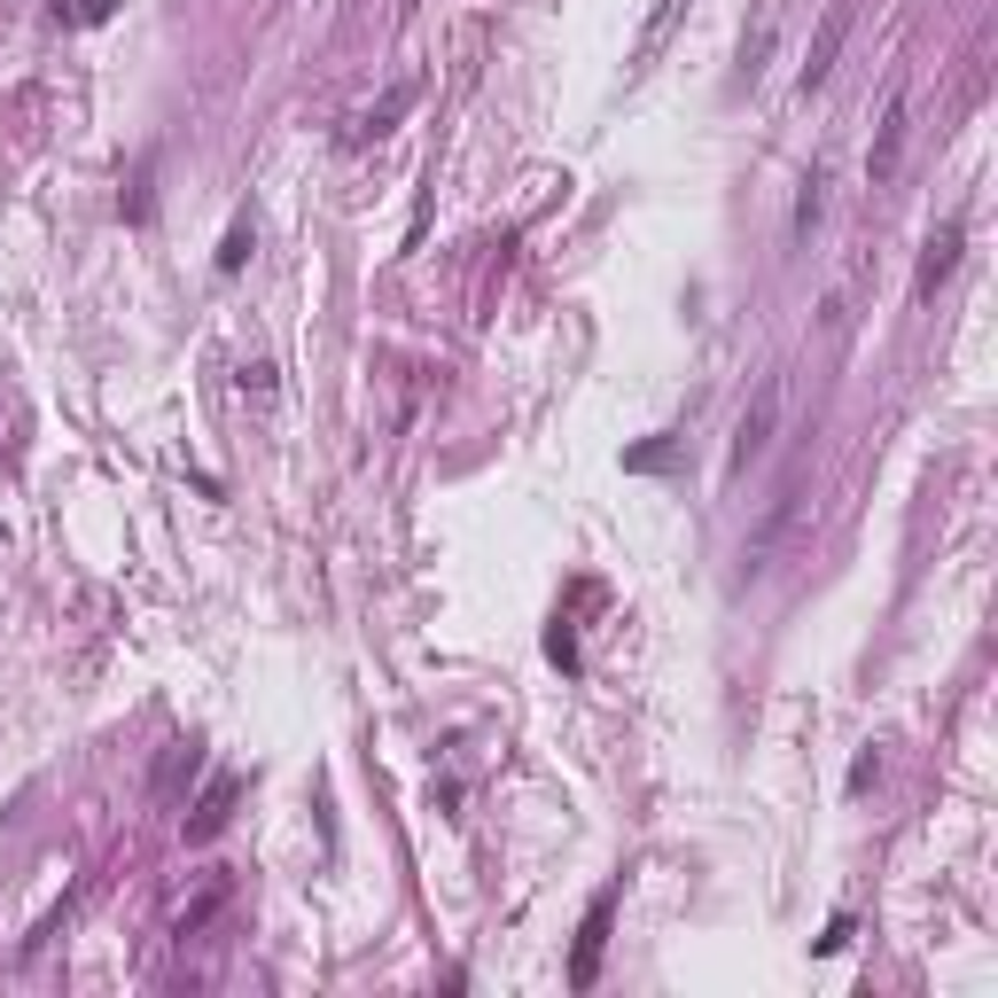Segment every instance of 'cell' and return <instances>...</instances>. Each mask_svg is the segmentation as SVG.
Returning a JSON list of instances; mask_svg holds the SVG:
<instances>
[{
  "instance_id": "6da1fadb",
  "label": "cell",
  "mask_w": 998,
  "mask_h": 998,
  "mask_svg": "<svg viewBox=\"0 0 998 998\" xmlns=\"http://www.w3.org/2000/svg\"><path fill=\"white\" fill-rule=\"evenodd\" d=\"M904 133H913V86H889L881 95V125H874V149H866V188H889L897 164H904Z\"/></svg>"
},
{
  "instance_id": "7a4b0ae2",
  "label": "cell",
  "mask_w": 998,
  "mask_h": 998,
  "mask_svg": "<svg viewBox=\"0 0 998 998\" xmlns=\"http://www.w3.org/2000/svg\"><path fill=\"white\" fill-rule=\"evenodd\" d=\"M959 250H967V219L952 211V219L929 227V242H921V274H913V297H921V305H936V289L952 282V265H959Z\"/></svg>"
},
{
  "instance_id": "3957f363",
  "label": "cell",
  "mask_w": 998,
  "mask_h": 998,
  "mask_svg": "<svg viewBox=\"0 0 998 998\" xmlns=\"http://www.w3.org/2000/svg\"><path fill=\"white\" fill-rule=\"evenodd\" d=\"M772 421H780V375L757 383V398H749V414H742V429H734V452H725V469H749L757 452L772 445Z\"/></svg>"
},
{
  "instance_id": "277c9868",
  "label": "cell",
  "mask_w": 998,
  "mask_h": 998,
  "mask_svg": "<svg viewBox=\"0 0 998 998\" xmlns=\"http://www.w3.org/2000/svg\"><path fill=\"white\" fill-rule=\"evenodd\" d=\"M843 40H851V0H835V9L820 17V32H811V55H803V95H820V86L835 78Z\"/></svg>"
},
{
  "instance_id": "5b68a950",
  "label": "cell",
  "mask_w": 998,
  "mask_h": 998,
  "mask_svg": "<svg viewBox=\"0 0 998 998\" xmlns=\"http://www.w3.org/2000/svg\"><path fill=\"white\" fill-rule=\"evenodd\" d=\"M234 803H242V780H234V772H219V780L196 796V811H188V843H211V835L234 820Z\"/></svg>"
},
{
  "instance_id": "8992f818",
  "label": "cell",
  "mask_w": 998,
  "mask_h": 998,
  "mask_svg": "<svg viewBox=\"0 0 998 998\" xmlns=\"http://www.w3.org/2000/svg\"><path fill=\"white\" fill-rule=\"evenodd\" d=\"M608 913H616V897L601 889L593 897V913H585V929H578V952H570V983L585 990L593 975H601V944H608Z\"/></svg>"
},
{
  "instance_id": "52a82bcc",
  "label": "cell",
  "mask_w": 998,
  "mask_h": 998,
  "mask_svg": "<svg viewBox=\"0 0 998 998\" xmlns=\"http://www.w3.org/2000/svg\"><path fill=\"white\" fill-rule=\"evenodd\" d=\"M227 897H234V881H227V874H211V881H204V889H196V897L172 913V936H179V944H188V936H204V929L227 913Z\"/></svg>"
},
{
  "instance_id": "ba28073f",
  "label": "cell",
  "mask_w": 998,
  "mask_h": 998,
  "mask_svg": "<svg viewBox=\"0 0 998 998\" xmlns=\"http://www.w3.org/2000/svg\"><path fill=\"white\" fill-rule=\"evenodd\" d=\"M796 500H803V492L788 484V492L772 500V515L757 523V538H749V547H742V570H749V578H757V570L772 562V547H780V538H788V523H796Z\"/></svg>"
},
{
  "instance_id": "9c48e42d",
  "label": "cell",
  "mask_w": 998,
  "mask_h": 998,
  "mask_svg": "<svg viewBox=\"0 0 998 998\" xmlns=\"http://www.w3.org/2000/svg\"><path fill=\"white\" fill-rule=\"evenodd\" d=\"M414 95H421V86H414V78H398V86H391V95H383V102H375L368 118H359V125H351V149H359V141H383V133H391V125H398V118L414 110Z\"/></svg>"
},
{
  "instance_id": "30bf717a",
  "label": "cell",
  "mask_w": 998,
  "mask_h": 998,
  "mask_svg": "<svg viewBox=\"0 0 998 998\" xmlns=\"http://www.w3.org/2000/svg\"><path fill=\"white\" fill-rule=\"evenodd\" d=\"M820 188H827V164H811L803 196H796V242H811V227H820Z\"/></svg>"
},
{
  "instance_id": "8fae6325",
  "label": "cell",
  "mask_w": 998,
  "mask_h": 998,
  "mask_svg": "<svg viewBox=\"0 0 998 998\" xmlns=\"http://www.w3.org/2000/svg\"><path fill=\"white\" fill-rule=\"evenodd\" d=\"M188 772H196V742H172V749H164V765H156V780H149V788H156V796H172V788H179V780H188Z\"/></svg>"
},
{
  "instance_id": "7c38bea8",
  "label": "cell",
  "mask_w": 998,
  "mask_h": 998,
  "mask_svg": "<svg viewBox=\"0 0 998 998\" xmlns=\"http://www.w3.org/2000/svg\"><path fill=\"white\" fill-rule=\"evenodd\" d=\"M250 242H257V227H250V219H234V227H227V242H219V274H242Z\"/></svg>"
},
{
  "instance_id": "4fadbf2b",
  "label": "cell",
  "mask_w": 998,
  "mask_h": 998,
  "mask_svg": "<svg viewBox=\"0 0 998 998\" xmlns=\"http://www.w3.org/2000/svg\"><path fill=\"white\" fill-rule=\"evenodd\" d=\"M234 383H242V398H257V406H274V391H282V383H274V368H265V359H250V368H242Z\"/></svg>"
},
{
  "instance_id": "5bb4252c",
  "label": "cell",
  "mask_w": 998,
  "mask_h": 998,
  "mask_svg": "<svg viewBox=\"0 0 998 998\" xmlns=\"http://www.w3.org/2000/svg\"><path fill=\"white\" fill-rule=\"evenodd\" d=\"M679 9H687V0H656V17H648V40H640V63H648V55L663 47V32L679 24Z\"/></svg>"
},
{
  "instance_id": "9a60e30c",
  "label": "cell",
  "mask_w": 998,
  "mask_h": 998,
  "mask_svg": "<svg viewBox=\"0 0 998 998\" xmlns=\"http://www.w3.org/2000/svg\"><path fill=\"white\" fill-rule=\"evenodd\" d=\"M671 461V437H656V445H640V452H624V469H663Z\"/></svg>"
},
{
  "instance_id": "2e32d148",
  "label": "cell",
  "mask_w": 998,
  "mask_h": 998,
  "mask_svg": "<svg viewBox=\"0 0 998 998\" xmlns=\"http://www.w3.org/2000/svg\"><path fill=\"white\" fill-rule=\"evenodd\" d=\"M874 772H881V757H874V749H866V757H858V765H851V796H866V788H874Z\"/></svg>"
}]
</instances>
